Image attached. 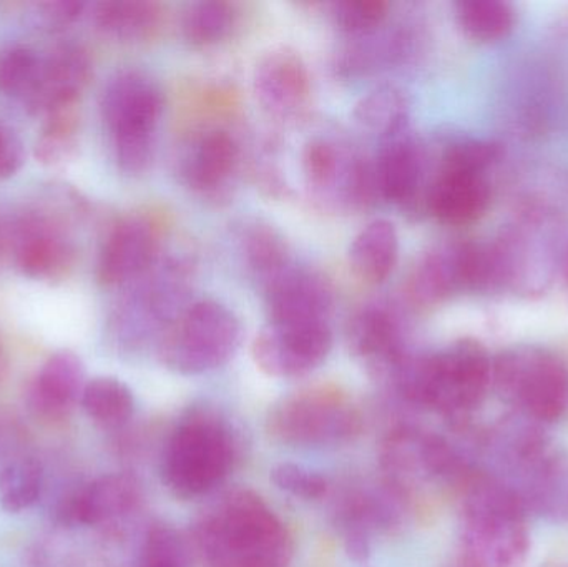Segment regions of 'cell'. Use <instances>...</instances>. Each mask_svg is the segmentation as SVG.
Wrapping results in <instances>:
<instances>
[{
	"mask_svg": "<svg viewBox=\"0 0 568 567\" xmlns=\"http://www.w3.org/2000/svg\"><path fill=\"white\" fill-rule=\"evenodd\" d=\"M195 546L206 567H287L293 559L286 526L250 489L225 493L203 513Z\"/></svg>",
	"mask_w": 568,
	"mask_h": 567,
	"instance_id": "cell-1",
	"label": "cell"
},
{
	"mask_svg": "<svg viewBox=\"0 0 568 567\" xmlns=\"http://www.w3.org/2000/svg\"><path fill=\"white\" fill-rule=\"evenodd\" d=\"M493 360L477 340H457L429 355H409L386 385L409 405L463 419L493 389Z\"/></svg>",
	"mask_w": 568,
	"mask_h": 567,
	"instance_id": "cell-2",
	"label": "cell"
},
{
	"mask_svg": "<svg viewBox=\"0 0 568 567\" xmlns=\"http://www.w3.org/2000/svg\"><path fill=\"white\" fill-rule=\"evenodd\" d=\"M540 425L516 416L483 438L496 459V476L517 496L527 513L568 518V456L540 432Z\"/></svg>",
	"mask_w": 568,
	"mask_h": 567,
	"instance_id": "cell-3",
	"label": "cell"
},
{
	"mask_svg": "<svg viewBox=\"0 0 568 567\" xmlns=\"http://www.w3.org/2000/svg\"><path fill=\"white\" fill-rule=\"evenodd\" d=\"M460 558L474 567H520L530 549L527 512L503 482L477 468L460 486Z\"/></svg>",
	"mask_w": 568,
	"mask_h": 567,
	"instance_id": "cell-4",
	"label": "cell"
},
{
	"mask_svg": "<svg viewBox=\"0 0 568 567\" xmlns=\"http://www.w3.org/2000/svg\"><path fill=\"white\" fill-rule=\"evenodd\" d=\"M49 202L20 212L6 232V243L16 269L37 282H60L77 262L73 223L89 212V203L77 190L52 192Z\"/></svg>",
	"mask_w": 568,
	"mask_h": 567,
	"instance_id": "cell-5",
	"label": "cell"
},
{
	"mask_svg": "<svg viewBox=\"0 0 568 567\" xmlns=\"http://www.w3.org/2000/svg\"><path fill=\"white\" fill-rule=\"evenodd\" d=\"M235 459L236 439L226 419L215 409L195 406L166 439L163 482L179 498H199L225 482Z\"/></svg>",
	"mask_w": 568,
	"mask_h": 567,
	"instance_id": "cell-6",
	"label": "cell"
},
{
	"mask_svg": "<svg viewBox=\"0 0 568 567\" xmlns=\"http://www.w3.org/2000/svg\"><path fill=\"white\" fill-rule=\"evenodd\" d=\"M100 109L112 136L116 165L129 175L145 173L155 155L163 113L159 83L140 70L116 72L103 89Z\"/></svg>",
	"mask_w": 568,
	"mask_h": 567,
	"instance_id": "cell-7",
	"label": "cell"
},
{
	"mask_svg": "<svg viewBox=\"0 0 568 567\" xmlns=\"http://www.w3.org/2000/svg\"><path fill=\"white\" fill-rule=\"evenodd\" d=\"M190 265L183 259L159 256L122 296L109 318V335L119 348H142L159 342L166 326L185 310Z\"/></svg>",
	"mask_w": 568,
	"mask_h": 567,
	"instance_id": "cell-8",
	"label": "cell"
},
{
	"mask_svg": "<svg viewBox=\"0 0 568 567\" xmlns=\"http://www.w3.org/2000/svg\"><path fill=\"white\" fill-rule=\"evenodd\" d=\"M493 389L536 425L560 422L568 413V365L544 346L519 345L493 360Z\"/></svg>",
	"mask_w": 568,
	"mask_h": 567,
	"instance_id": "cell-9",
	"label": "cell"
},
{
	"mask_svg": "<svg viewBox=\"0 0 568 567\" xmlns=\"http://www.w3.org/2000/svg\"><path fill=\"white\" fill-rule=\"evenodd\" d=\"M242 342L239 316L216 300H200L166 326L156 342L160 362L180 375H202L229 363Z\"/></svg>",
	"mask_w": 568,
	"mask_h": 567,
	"instance_id": "cell-10",
	"label": "cell"
},
{
	"mask_svg": "<svg viewBox=\"0 0 568 567\" xmlns=\"http://www.w3.org/2000/svg\"><path fill=\"white\" fill-rule=\"evenodd\" d=\"M363 426L356 403L333 386L293 393L280 399L266 419V429L275 442L301 448L347 445L361 435Z\"/></svg>",
	"mask_w": 568,
	"mask_h": 567,
	"instance_id": "cell-11",
	"label": "cell"
},
{
	"mask_svg": "<svg viewBox=\"0 0 568 567\" xmlns=\"http://www.w3.org/2000/svg\"><path fill=\"white\" fill-rule=\"evenodd\" d=\"M311 200L329 212H357L376 202L374 163L349 143L314 136L301 152Z\"/></svg>",
	"mask_w": 568,
	"mask_h": 567,
	"instance_id": "cell-12",
	"label": "cell"
},
{
	"mask_svg": "<svg viewBox=\"0 0 568 567\" xmlns=\"http://www.w3.org/2000/svg\"><path fill=\"white\" fill-rule=\"evenodd\" d=\"M381 466L394 488L409 498L414 486L423 483L463 486L476 466L436 433L414 426H399L384 439Z\"/></svg>",
	"mask_w": 568,
	"mask_h": 567,
	"instance_id": "cell-13",
	"label": "cell"
},
{
	"mask_svg": "<svg viewBox=\"0 0 568 567\" xmlns=\"http://www.w3.org/2000/svg\"><path fill=\"white\" fill-rule=\"evenodd\" d=\"M483 290L480 242H450L436 246L414 266L407 295L416 305L434 306L459 293Z\"/></svg>",
	"mask_w": 568,
	"mask_h": 567,
	"instance_id": "cell-14",
	"label": "cell"
},
{
	"mask_svg": "<svg viewBox=\"0 0 568 567\" xmlns=\"http://www.w3.org/2000/svg\"><path fill=\"white\" fill-rule=\"evenodd\" d=\"M242 145L223 126H205L182 146L176 165L186 189L206 200L226 199L242 165Z\"/></svg>",
	"mask_w": 568,
	"mask_h": 567,
	"instance_id": "cell-15",
	"label": "cell"
},
{
	"mask_svg": "<svg viewBox=\"0 0 568 567\" xmlns=\"http://www.w3.org/2000/svg\"><path fill=\"white\" fill-rule=\"evenodd\" d=\"M162 239V222L150 213H130L116 220L97 260L100 285L115 288L135 282L159 260Z\"/></svg>",
	"mask_w": 568,
	"mask_h": 567,
	"instance_id": "cell-16",
	"label": "cell"
},
{
	"mask_svg": "<svg viewBox=\"0 0 568 567\" xmlns=\"http://www.w3.org/2000/svg\"><path fill=\"white\" fill-rule=\"evenodd\" d=\"M377 195L400 209L426 210L434 169L426 145L410 129L381 140L374 160Z\"/></svg>",
	"mask_w": 568,
	"mask_h": 567,
	"instance_id": "cell-17",
	"label": "cell"
},
{
	"mask_svg": "<svg viewBox=\"0 0 568 567\" xmlns=\"http://www.w3.org/2000/svg\"><path fill=\"white\" fill-rule=\"evenodd\" d=\"M333 348L329 323H268L253 340L256 365L275 378H297L323 365Z\"/></svg>",
	"mask_w": 568,
	"mask_h": 567,
	"instance_id": "cell-18",
	"label": "cell"
},
{
	"mask_svg": "<svg viewBox=\"0 0 568 567\" xmlns=\"http://www.w3.org/2000/svg\"><path fill=\"white\" fill-rule=\"evenodd\" d=\"M346 338L349 352L384 383L410 355L403 318L387 303H367L357 310L347 322Z\"/></svg>",
	"mask_w": 568,
	"mask_h": 567,
	"instance_id": "cell-19",
	"label": "cell"
},
{
	"mask_svg": "<svg viewBox=\"0 0 568 567\" xmlns=\"http://www.w3.org/2000/svg\"><path fill=\"white\" fill-rule=\"evenodd\" d=\"M407 499L387 482L344 495L337 505V525L343 533L346 551L354 561H367L376 533L399 528L406 515Z\"/></svg>",
	"mask_w": 568,
	"mask_h": 567,
	"instance_id": "cell-20",
	"label": "cell"
},
{
	"mask_svg": "<svg viewBox=\"0 0 568 567\" xmlns=\"http://www.w3.org/2000/svg\"><path fill=\"white\" fill-rule=\"evenodd\" d=\"M253 89L260 105L270 117L293 122L301 119L310 107V70L296 50L278 47L260 59Z\"/></svg>",
	"mask_w": 568,
	"mask_h": 567,
	"instance_id": "cell-21",
	"label": "cell"
},
{
	"mask_svg": "<svg viewBox=\"0 0 568 567\" xmlns=\"http://www.w3.org/2000/svg\"><path fill=\"white\" fill-rule=\"evenodd\" d=\"M142 489L125 473L100 476L73 489L60 502L57 522L63 528H83L122 522L139 508Z\"/></svg>",
	"mask_w": 568,
	"mask_h": 567,
	"instance_id": "cell-22",
	"label": "cell"
},
{
	"mask_svg": "<svg viewBox=\"0 0 568 567\" xmlns=\"http://www.w3.org/2000/svg\"><path fill=\"white\" fill-rule=\"evenodd\" d=\"M92 75V57L85 47L73 42L59 43L42 57L39 82L23 105L40 117L77 107Z\"/></svg>",
	"mask_w": 568,
	"mask_h": 567,
	"instance_id": "cell-23",
	"label": "cell"
},
{
	"mask_svg": "<svg viewBox=\"0 0 568 567\" xmlns=\"http://www.w3.org/2000/svg\"><path fill=\"white\" fill-rule=\"evenodd\" d=\"M263 290L270 323H329L333 288L320 273L293 265Z\"/></svg>",
	"mask_w": 568,
	"mask_h": 567,
	"instance_id": "cell-24",
	"label": "cell"
},
{
	"mask_svg": "<svg viewBox=\"0 0 568 567\" xmlns=\"http://www.w3.org/2000/svg\"><path fill=\"white\" fill-rule=\"evenodd\" d=\"M493 200L487 173L437 165L427 192L426 212L449 226H467L483 219Z\"/></svg>",
	"mask_w": 568,
	"mask_h": 567,
	"instance_id": "cell-25",
	"label": "cell"
},
{
	"mask_svg": "<svg viewBox=\"0 0 568 567\" xmlns=\"http://www.w3.org/2000/svg\"><path fill=\"white\" fill-rule=\"evenodd\" d=\"M85 385L82 360L69 350H60L33 376L27 389V405L39 418L49 422L67 418L80 405Z\"/></svg>",
	"mask_w": 568,
	"mask_h": 567,
	"instance_id": "cell-26",
	"label": "cell"
},
{
	"mask_svg": "<svg viewBox=\"0 0 568 567\" xmlns=\"http://www.w3.org/2000/svg\"><path fill=\"white\" fill-rule=\"evenodd\" d=\"M399 259V235L386 219L367 223L349 246V266L367 285H381L389 279Z\"/></svg>",
	"mask_w": 568,
	"mask_h": 567,
	"instance_id": "cell-27",
	"label": "cell"
},
{
	"mask_svg": "<svg viewBox=\"0 0 568 567\" xmlns=\"http://www.w3.org/2000/svg\"><path fill=\"white\" fill-rule=\"evenodd\" d=\"M97 30L120 42H145L159 33L163 9L152 0H103L92 7Z\"/></svg>",
	"mask_w": 568,
	"mask_h": 567,
	"instance_id": "cell-28",
	"label": "cell"
},
{
	"mask_svg": "<svg viewBox=\"0 0 568 567\" xmlns=\"http://www.w3.org/2000/svg\"><path fill=\"white\" fill-rule=\"evenodd\" d=\"M374 30L366 36L353 37V42L337 55L336 69L341 75H366L393 65L406 55L410 47L407 30Z\"/></svg>",
	"mask_w": 568,
	"mask_h": 567,
	"instance_id": "cell-29",
	"label": "cell"
},
{
	"mask_svg": "<svg viewBox=\"0 0 568 567\" xmlns=\"http://www.w3.org/2000/svg\"><path fill=\"white\" fill-rule=\"evenodd\" d=\"M239 240L246 266L263 288L293 266L286 240L270 223L262 220L245 223L240 230Z\"/></svg>",
	"mask_w": 568,
	"mask_h": 567,
	"instance_id": "cell-30",
	"label": "cell"
},
{
	"mask_svg": "<svg viewBox=\"0 0 568 567\" xmlns=\"http://www.w3.org/2000/svg\"><path fill=\"white\" fill-rule=\"evenodd\" d=\"M409 100L396 85H379L361 97L354 107V119L379 139L409 129Z\"/></svg>",
	"mask_w": 568,
	"mask_h": 567,
	"instance_id": "cell-31",
	"label": "cell"
},
{
	"mask_svg": "<svg viewBox=\"0 0 568 567\" xmlns=\"http://www.w3.org/2000/svg\"><path fill=\"white\" fill-rule=\"evenodd\" d=\"M83 412L103 428H122L135 413L132 389L116 378L100 376L87 382L80 399Z\"/></svg>",
	"mask_w": 568,
	"mask_h": 567,
	"instance_id": "cell-32",
	"label": "cell"
},
{
	"mask_svg": "<svg viewBox=\"0 0 568 567\" xmlns=\"http://www.w3.org/2000/svg\"><path fill=\"white\" fill-rule=\"evenodd\" d=\"M454 7L457 26L476 42H499L516 27V9L506 0H460Z\"/></svg>",
	"mask_w": 568,
	"mask_h": 567,
	"instance_id": "cell-33",
	"label": "cell"
},
{
	"mask_svg": "<svg viewBox=\"0 0 568 567\" xmlns=\"http://www.w3.org/2000/svg\"><path fill=\"white\" fill-rule=\"evenodd\" d=\"M239 13L235 6L223 0L189 3L183 10L182 33L186 42L200 49L216 45L232 36Z\"/></svg>",
	"mask_w": 568,
	"mask_h": 567,
	"instance_id": "cell-34",
	"label": "cell"
},
{
	"mask_svg": "<svg viewBox=\"0 0 568 567\" xmlns=\"http://www.w3.org/2000/svg\"><path fill=\"white\" fill-rule=\"evenodd\" d=\"M80 117L77 107L55 110L43 117L42 132L33 146V156L47 169H60L79 152Z\"/></svg>",
	"mask_w": 568,
	"mask_h": 567,
	"instance_id": "cell-35",
	"label": "cell"
},
{
	"mask_svg": "<svg viewBox=\"0 0 568 567\" xmlns=\"http://www.w3.org/2000/svg\"><path fill=\"white\" fill-rule=\"evenodd\" d=\"M45 473L30 456H16L0 468V506L3 512H27L42 498Z\"/></svg>",
	"mask_w": 568,
	"mask_h": 567,
	"instance_id": "cell-36",
	"label": "cell"
},
{
	"mask_svg": "<svg viewBox=\"0 0 568 567\" xmlns=\"http://www.w3.org/2000/svg\"><path fill=\"white\" fill-rule=\"evenodd\" d=\"M42 55L27 45L0 49V93L26 103L36 90Z\"/></svg>",
	"mask_w": 568,
	"mask_h": 567,
	"instance_id": "cell-37",
	"label": "cell"
},
{
	"mask_svg": "<svg viewBox=\"0 0 568 567\" xmlns=\"http://www.w3.org/2000/svg\"><path fill=\"white\" fill-rule=\"evenodd\" d=\"M389 9V3L384 0H344L333 3L331 17L341 32L359 37L383 27Z\"/></svg>",
	"mask_w": 568,
	"mask_h": 567,
	"instance_id": "cell-38",
	"label": "cell"
},
{
	"mask_svg": "<svg viewBox=\"0 0 568 567\" xmlns=\"http://www.w3.org/2000/svg\"><path fill=\"white\" fill-rule=\"evenodd\" d=\"M139 567H189L185 539L172 526H153L143 541Z\"/></svg>",
	"mask_w": 568,
	"mask_h": 567,
	"instance_id": "cell-39",
	"label": "cell"
},
{
	"mask_svg": "<svg viewBox=\"0 0 568 567\" xmlns=\"http://www.w3.org/2000/svg\"><path fill=\"white\" fill-rule=\"evenodd\" d=\"M272 482L275 483L276 488L287 495L306 499V502H316L329 492V483L323 475L293 463L275 466L272 472Z\"/></svg>",
	"mask_w": 568,
	"mask_h": 567,
	"instance_id": "cell-40",
	"label": "cell"
},
{
	"mask_svg": "<svg viewBox=\"0 0 568 567\" xmlns=\"http://www.w3.org/2000/svg\"><path fill=\"white\" fill-rule=\"evenodd\" d=\"M87 6L77 0H49L29 7L30 23L40 32L60 33L79 22Z\"/></svg>",
	"mask_w": 568,
	"mask_h": 567,
	"instance_id": "cell-41",
	"label": "cell"
},
{
	"mask_svg": "<svg viewBox=\"0 0 568 567\" xmlns=\"http://www.w3.org/2000/svg\"><path fill=\"white\" fill-rule=\"evenodd\" d=\"M26 152L19 136L0 122V180L10 179L22 169Z\"/></svg>",
	"mask_w": 568,
	"mask_h": 567,
	"instance_id": "cell-42",
	"label": "cell"
},
{
	"mask_svg": "<svg viewBox=\"0 0 568 567\" xmlns=\"http://www.w3.org/2000/svg\"><path fill=\"white\" fill-rule=\"evenodd\" d=\"M17 436H19V429H17L12 416L6 415L0 409V455L9 452L10 445H12V442H16Z\"/></svg>",
	"mask_w": 568,
	"mask_h": 567,
	"instance_id": "cell-43",
	"label": "cell"
},
{
	"mask_svg": "<svg viewBox=\"0 0 568 567\" xmlns=\"http://www.w3.org/2000/svg\"><path fill=\"white\" fill-rule=\"evenodd\" d=\"M562 270H564V276H566V280L568 283V245H567V250H566V255H564Z\"/></svg>",
	"mask_w": 568,
	"mask_h": 567,
	"instance_id": "cell-44",
	"label": "cell"
},
{
	"mask_svg": "<svg viewBox=\"0 0 568 567\" xmlns=\"http://www.w3.org/2000/svg\"><path fill=\"white\" fill-rule=\"evenodd\" d=\"M449 567H474V566H470L469 563L464 561L463 558H459V559H457L456 563H453V565H450Z\"/></svg>",
	"mask_w": 568,
	"mask_h": 567,
	"instance_id": "cell-45",
	"label": "cell"
},
{
	"mask_svg": "<svg viewBox=\"0 0 568 567\" xmlns=\"http://www.w3.org/2000/svg\"><path fill=\"white\" fill-rule=\"evenodd\" d=\"M3 245H6V233L0 229V249H2Z\"/></svg>",
	"mask_w": 568,
	"mask_h": 567,
	"instance_id": "cell-46",
	"label": "cell"
},
{
	"mask_svg": "<svg viewBox=\"0 0 568 567\" xmlns=\"http://www.w3.org/2000/svg\"><path fill=\"white\" fill-rule=\"evenodd\" d=\"M2 348H0V369H2Z\"/></svg>",
	"mask_w": 568,
	"mask_h": 567,
	"instance_id": "cell-47",
	"label": "cell"
}]
</instances>
